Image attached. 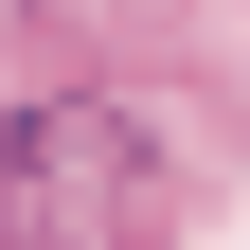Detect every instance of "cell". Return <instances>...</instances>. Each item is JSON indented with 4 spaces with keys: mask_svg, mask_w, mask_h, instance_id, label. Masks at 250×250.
Segmentation results:
<instances>
[{
    "mask_svg": "<svg viewBox=\"0 0 250 250\" xmlns=\"http://www.w3.org/2000/svg\"><path fill=\"white\" fill-rule=\"evenodd\" d=\"M161 232H179V125L143 89L0 107V250H161Z\"/></svg>",
    "mask_w": 250,
    "mask_h": 250,
    "instance_id": "cell-1",
    "label": "cell"
}]
</instances>
